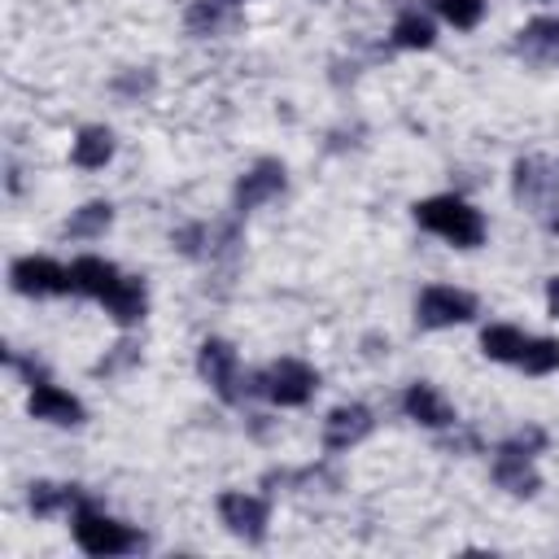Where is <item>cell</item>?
<instances>
[{"label": "cell", "mask_w": 559, "mask_h": 559, "mask_svg": "<svg viewBox=\"0 0 559 559\" xmlns=\"http://www.w3.org/2000/svg\"><path fill=\"white\" fill-rule=\"evenodd\" d=\"M219 515L245 542H262V533H266V502L253 498V494H223L219 498Z\"/></svg>", "instance_id": "8992f818"}, {"label": "cell", "mask_w": 559, "mask_h": 559, "mask_svg": "<svg viewBox=\"0 0 559 559\" xmlns=\"http://www.w3.org/2000/svg\"><path fill=\"white\" fill-rule=\"evenodd\" d=\"M402 407H407L411 420H420V424H428V428H446V424L455 420L450 407L442 402V394H437L433 385H411L407 398H402Z\"/></svg>", "instance_id": "7c38bea8"}, {"label": "cell", "mask_w": 559, "mask_h": 559, "mask_svg": "<svg viewBox=\"0 0 559 559\" xmlns=\"http://www.w3.org/2000/svg\"><path fill=\"white\" fill-rule=\"evenodd\" d=\"M494 481L511 494H533L537 489V472L529 463V455H515V450H498V463H494Z\"/></svg>", "instance_id": "4fadbf2b"}, {"label": "cell", "mask_w": 559, "mask_h": 559, "mask_svg": "<svg viewBox=\"0 0 559 559\" xmlns=\"http://www.w3.org/2000/svg\"><path fill=\"white\" fill-rule=\"evenodd\" d=\"M280 188H285V166H280V162H258V166L236 184V206H240V210H253V206L271 201Z\"/></svg>", "instance_id": "9c48e42d"}, {"label": "cell", "mask_w": 559, "mask_h": 559, "mask_svg": "<svg viewBox=\"0 0 559 559\" xmlns=\"http://www.w3.org/2000/svg\"><path fill=\"white\" fill-rule=\"evenodd\" d=\"M75 542L88 550V555H123V550H132L140 537L127 529V524H119V520H110V515H101V511H92L88 502H79V511H75Z\"/></svg>", "instance_id": "7a4b0ae2"}, {"label": "cell", "mask_w": 559, "mask_h": 559, "mask_svg": "<svg viewBox=\"0 0 559 559\" xmlns=\"http://www.w3.org/2000/svg\"><path fill=\"white\" fill-rule=\"evenodd\" d=\"M372 433V411L368 407H337L324 420V442L328 450H350L355 442H363Z\"/></svg>", "instance_id": "ba28073f"}, {"label": "cell", "mask_w": 559, "mask_h": 559, "mask_svg": "<svg viewBox=\"0 0 559 559\" xmlns=\"http://www.w3.org/2000/svg\"><path fill=\"white\" fill-rule=\"evenodd\" d=\"M415 219H420V227L446 236V240L459 245V249H472V245L485 240L481 214H476L468 201H459V197H433V201H420V206H415Z\"/></svg>", "instance_id": "6da1fadb"}, {"label": "cell", "mask_w": 559, "mask_h": 559, "mask_svg": "<svg viewBox=\"0 0 559 559\" xmlns=\"http://www.w3.org/2000/svg\"><path fill=\"white\" fill-rule=\"evenodd\" d=\"M437 5V14L450 23V27H459V32H472L476 23H481V14H485V0H433Z\"/></svg>", "instance_id": "ac0fdd59"}, {"label": "cell", "mask_w": 559, "mask_h": 559, "mask_svg": "<svg viewBox=\"0 0 559 559\" xmlns=\"http://www.w3.org/2000/svg\"><path fill=\"white\" fill-rule=\"evenodd\" d=\"M546 302H550V315H559V275L550 280V289H546Z\"/></svg>", "instance_id": "7402d4cb"}, {"label": "cell", "mask_w": 559, "mask_h": 559, "mask_svg": "<svg viewBox=\"0 0 559 559\" xmlns=\"http://www.w3.org/2000/svg\"><path fill=\"white\" fill-rule=\"evenodd\" d=\"M520 368H524L529 376H546V372H555V368H559V341H550V337H542V341H524Z\"/></svg>", "instance_id": "e0dca14e"}, {"label": "cell", "mask_w": 559, "mask_h": 559, "mask_svg": "<svg viewBox=\"0 0 559 559\" xmlns=\"http://www.w3.org/2000/svg\"><path fill=\"white\" fill-rule=\"evenodd\" d=\"M472 315H476V298H472V294H463V289H446V285L424 289V294H420V307H415V320H420L424 328L468 324Z\"/></svg>", "instance_id": "3957f363"}, {"label": "cell", "mask_w": 559, "mask_h": 559, "mask_svg": "<svg viewBox=\"0 0 559 559\" xmlns=\"http://www.w3.org/2000/svg\"><path fill=\"white\" fill-rule=\"evenodd\" d=\"M32 415L36 420H49V424H79L84 420V407H79V398H71V394H62L58 385H40L36 394H32Z\"/></svg>", "instance_id": "8fae6325"}, {"label": "cell", "mask_w": 559, "mask_h": 559, "mask_svg": "<svg viewBox=\"0 0 559 559\" xmlns=\"http://www.w3.org/2000/svg\"><path fill=\"white\" fill-rule=\"evenodd\" d=\"M197 368H201V376L219 389V398H227V402L240 398V394H236V350H232L227 341H206L201 355H197Z\"/></svg>", "instance_id": "52a82bcc"}, {"label": "cell", "mask_w": 559, "mask_h": 559, "mask_svg": "<svg viewBox=\"0 0 559 559\" xmlns=\"http://www.w3.org/2000/svg\"><path fill=\"white\" fill-rule=\"evenodd\" d=\"M105 223H110V206H105V201H92V206H84V210L71 219V236H97Z\"/></svg>", "instance_id": "ffe728a7"}, {"label": "cell", "mask_w": 559, "mask_h": 559, "mask_svg": "<svg viewBox=\"0 0 559 559\" xmlns=\"http://www.w3.org/2000/svg\"><path fill=\"white\" fill-rule=\"evenodd\" d=\"M14 289L27 298H49V294H71V271L58 266L53 258H18L14 262Z\"/></svg>", "instance_id": "5b68a950"}, {"label": "cell", "mask_w": 559, "mask_h": 559, "mask_svg": "<svg viewBox=\"0 0 559 559\" xmlns=\"http://www.w3.org/2000/svg\"><path fill=\"white\" fill-rule=\"evenodd\" d=\"M119 271H114V262H105V258H79L75 266H71V294H88V298H105L114 285H119Z\"/></svg>", "instance_id": "30bf717a"}, {"label": "cell", "mask_w": 559, "mask_h": 559, "mask_svg": "<svg viewBox=\"0 0 559 559\" xmlns=\"http://www.w3.org/2000/svg\"><path fill=\"white\" fill-rule=\"evenodd\" d=\"M101 302L110 307V315H114L119 324H136V320L145 315V285H140V280H119V285H114Z\"/></svg>", "instance_id": "5bb4252c"}, {"label": "cell", "mask_w": 559, "mask_h": 559, "mask_svg": "<svg viewBox=\"0 0 559 559\" xmlns=\"http://www.w3.org/2000/svg\"><path fill=\"white\" fill-rule=\"evenodd\" d=\"M71 498H75V494H66L62 485H36V489H32V507H36L40 515L58 511V507H62V502H71Z\"/></svg>", "instance_id": "44dd1931"}, {"label": "cell", "mask_w": 559, "mask_h": 559, "mask_svg": "<svg viewBox=\"0 0 559 559\" xmlns=\"http://www.w3.org/2000/svg\"><path fill=\"white\" fill-rule=\"evenodd\" d=\"M110 158H114V136H110L105 127H84L79 140H75V166L97 171V166H105Z\"/></svg>", "instance_id": "9a60e30c"}, {"label": "cell", "mask_w": 559, "mask_h": 559, "mask_svg": "<svg viewBox=\"0 0 559 559\" xmlns=\"http://www.w3.org/2000/svg\"><path fill=\"white\" fill-rule=\"evenodd\" d=\"M315 385H320V376H315L307 363H298V359H280V363L262 376V394H266L271 402H280V407H302V402L315 394Z\"/></svg>", "instance_id": "277c9868"}, {"label": "cell", "mask_w": 559, "mask_h": 559, "mask_svg": "<svg viewBox=\"0 0 559 559\" xmlns=\"http://www.w3.org/2000/svg\"><path fill=\"white\" fill-rule=\"evenodd\" d=\"M481 350H485L494 363H520L524 337H520V328H511V324H489V328L481 333Z\"/></svg>", "instance_id": "2e32d148"}, {"label": "cell", "mask_w": 559, "mask_h": 559, "mask_svg": "<svg viewBox=\"0 0 559 559\" xmlns=\"http://www.w3.org/2000/svg\"><path fill=\"white\" fill-rule=\"evenodd\" d=\"M394 45H402V49H428L433 45V23L420 18V14H402L398 27H394Z\"/></svg>", "instance_id": "d6986e66"}]
</instances>
